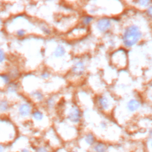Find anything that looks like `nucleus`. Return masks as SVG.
I'll return each mask as SVG.
<instances>
[{
  "instance_id": "obj_1",
  "label": "nucleus",
  "mask_w": 152,
  "mask_h": 152,
  "mask_svg": "<svg viewBox=\"0 0 152 152\" xmlns=\"http://www.w3.org/2000/svg\"><path fill=\"white\" fill-rule=\"evenodd\" d=\"M15 138L16 128L11 119L7 116H0V143L8 145Z\"/></svg>"
},
{
  "instance_id": "obj_2",
  "label": "nucleus",
  "mask_w": 152,
  "mask_h": 152,
  "mask_svg": "<svg viewBox=\"0 0 152 152\" xmlns=\"http://www.w3.org/2000/svg\"><path fill=\"white\" fill-rule=\"evenodd\" d=\"M142 32L140 27L135 24L128 26L122 36V43L125 46L131 48L135 45L141 39Z\"/></svg>"
},
{
  "instance_id": "obj_3",
  "label": "nucleus",
  "mask_w": 152,
  "mask_h": 152,
  "mask_svg": "<svg viewBox=\"0 0 152 152\" xmlns=\"http://www.w3.org/2000/svg\"><path fill=\"white\" fill-rule=\"evenodd\" d=\"M8 60V55L7 45L5 43V33L0 34V72L5 71Z\"/></svg>"
},
{
  "instance_id": "obj_4",
  "label": "nucleus",
  "mask_w": 152,
  "mask_h": 152,
  "mask_svg": "<svg viewBox=\"0 0 152 152\" xmlns=\"http://www.w3.org/2000/svg\"><path fill=\"white\" fill-rule=\"evenodd\" d=\"M32 112V106L28 102L20 103L16 108V115L20 119L28 118L31 115Z\"/></svg>"
},
{
  "instance_id": "obj_5",
  "label": "nucleus",
  "mask_w": 152,
  "mask_h": 152,
  "mask_svg": "<svg viewBox=\"0 0 152 152\" xmlns=\"http://www.w3.org/2000/svg\"><path fill=\"white\" fill-rule=\"evenodd\" d=\"M67 119L73 124H78L81 119V111L77 105H72L67 114Z\"/></svg>"
},
{
  "instance_id": "obj_6",
  "label": "nucleus",
  "mask_w": 152,
  "mask_h": 152,
  "mask_svg": "<svg viewBox=\"0 0 152 152\" xmlns=\"http://www.w3.org/2000/svg\"><path fill=\"white\" fill-rule=\"evenodd\" d=\"M10 100L5 95L0 97V116H7L12 109Z\"/></svg>"
},
{
  "instance_id": "obj_7",
  "label": "nucleus",
  "mask_w": 152,
  "mask_h": 152,
  "mask_svg": "<svg viewBox=\"0 0 152 152\" xmlns=\"http://www.w3.org/2000/svg\"><path fill=\"white\" fill-rule=\"evenodd\" d=\"M112 27V23L109 18L103 17L97 20L96 23V28L101 33H105Z\"/></svg>"
},
{
  "instance_id": "obj_8",
  "label": "nucleus",
  "mask_w": 152,
  "mask_h": 152,
  "mask_svg": "<svg viewBox=\"0 0 152 152\" xmlns=\"http://www.w3.org/2000/svg\"><path fill=\"white\" fill-rule=\"evenodd\" d=\"M19 90V84L16 81H12L4 90V94L8 98V97L15 96L17 94Z\"/></svg>"
},
{
  "instance_id": "obj_9",
  "label": "nucleus",
  "mask_w": 152,
  "mask_h": 152,
  "mask_svg": "<svg viewBox=\"0 0 152 152\" xmlns=\"http://www.w3.org/2000/svg\"><path fill=\"white\" fill-rule=\"evenodd\" d=\"M85 65L83 61H78L72 66L71 72L74 76L80 77L83 75L85 71Z\"/></svg>"
},
{
  "instance_id": "obj_10",
  "label": "nucleus",
  "mask_w": 152,
  "mask_h": 152,
  "mask_svg": "<svg viewBox=\"0 0 152 152\" xmlns=\"http://www.w3.org/2000/svg\"><path fill=\"white\" fill-rule=\"evenodd\" d=\"M12 81L11 77L6 71L0 72V90L4 91Z\"/></svg>"
},
{
  "instance_id": "obj_11",
  "label": "nucleus",
  "mask_w": 152,
  "mask_h": 152,
  "mask_svg": "<svg viewBox=\"0 0 152 152\" xmlns=\"http://www.w3.org/2000/svg\"><path fill=\"white\" fill-rule=\"evenodd\" d=\"M141 103L138 100L131 99L126 104V109L131 113L137 111L141 107Z\"/></svg>"
},
{
  "instance_id": "obj_12",
  "label": "nucleus",
  "mask_w": 152,
  "mask_h": 152,
  "mask_svg": "<svg viewBox=\"0 0 152 152\" xmlns=\"http://www.w3.org/2000/svg\"><path fill=\"white\" fill-rule=\"evenodd\" d=\"M98 105L103 110H107L109 107V102L105 96H99L97 99Z\"/></svg>"
},
{
  "instance_id": "obj_13",
  "label": "nucleus",
  "mask_w": 152,
  "mask_h": 152,
  "mask_svg": "<svg viewBox=\"0 0 152 152\" xmlns=\"http://www.w3.org/2000/svg\"><path fill=\"white\" fill-rule=\"evenodd\" d=\"M65 53H66V50L64 46H63L62 45H59L55 48L53 54L55 58H62L64 56Z\"/></svg>"
},
{
  "instance_id": "obj_14",
  "label": "nucleus",
  "mask_w": 152,
  "mask_h": 152,
  "mask_svg": "<svg viewBox=\"0 0 152 152\" xmlns=\"http://www.w3.org/2000/svg\"><path fill=\"white\" fill-rule=\"evenodd\" d=\"M107 147L106 145L102 142H96L93 145L94 152H106Z\"/></svg>"
},
{
  "instance_id": "obj_15",
  "label": "nucleus",
  "mask_w": 152,
  "mask_h": 152,
  "mask_svg": "<svg viewBox=\"0 0 152 152\" xmlns=\"http://www.w3.org/2000/svg\"><path fill=\"white\" fill-rule=\"evenodd\" d=\"M84 141L88 146H93L96 143V139L92 133H87L84 137Z\"/></svg>"
},
{
  "instance_id": "obj_16",
  "label": "nucleus",
  "mask_w": 152,
  "mask_h": 152,
  "mask_svg": "<svg viewBox=\"0 0 152 152\" xmlns=\"http://www.w3.org/2000/svg\"><path fill=\"white\" fill-rule=\"evenodd\" d=\"M11 34H14L18 39H23L26 36L27 33L24 28H18L12 31Z\"/></svg>"
},
{
  "instance_id": "obj_17",
  "label": "nucleus",
  "mask_w": 152,
  "mask_h": 152,
  "mask_svg": "<svg viewBox=\"0 0 152 152\" xmlns=\"http://www.w3.org/2000/svg\"><path fill=\"white\" fill-rule=\"evenodd\" d=\"M31 116L34 121H36L37 122H40L42 121L44 118L43 113L39 110H36L33 111L31 114Z\"/></svg>"
},
{
  "instance_id": "obj_18",
  "label": "nucleus",
  "mask_w": 152,
  "mask_h": 152,
  "mask_svg": "<svg viewBox=\"0 0 152 152\" xmlns=\"http://www.w3.org/2000/svg\"><path fill=\"white\" fill-rule=\"evenodd\" d=\"M30 96L38 102L42 101L44 98L43 94L39 90H34L31 91V93H30Z\"/></svg>"
},
{
  "instance_id": "obj_19",
  "label": "nucleus",
  "mask_w": 152,
  "mask_h": 152,
  "mask_svg": "<svg viewBox=\"0 0 152 152\" xmlns=\"http://www.w3.org/2000/svg\"><path fill=\"white\" fill-rule=\"evenodd\" d=\"M93 20V17L91 16H89V15H87V16H84L83 18V23L84 25H88Z\"/></svg>"
},
{
  "instance_id": "obj_20",
  "label": "nucleus",
  "mask_w": 152,
  "mask_h": 152,
  "mask_svg": "<svg viewBox=\"0 0 152 152\" xmlns=\"http://www.w3.org/2000/svg\"><path fill=\"white\" fill-rule=\"evenodd\" d=\"M137 3L139 4V5L142 7H148L150 6L151 4V1L148 0H141L137 1Z\"/></svg>"
},
{
  "instance_id": "obj_21",
  "label": "nucleus",
  "mask_w": 152,
  "mask_h": 152,
  "mask_svg": "<svg viewBox=\"0 0 152 152\" xmlns=\"http://www.w3.org/2000/svg\"><path fill=\"white\" fill-rule=\"evenodd\" d=\"M46 104H47V106L49 108L51 109L52 108L54 105H55V100L52 98V97H50L49 99H48L46 101Z\"/></svg>"
},
{
  "instance_id": "obj_22",
  "label": "nucleus",
  "mask_w": 152,
  "mask_h": 152,
  "mask_svg": "<svg viewBox=\"0 0 152 152\" xmlns=\"http://www.w3.org/2000/svg\"><path fill=\"white\" fill-rule=\"evenodd\" d=\"M35 152H49V150L47 147L45 146H41L37 147Z\"/></svg>"
},
{
  "instance_id": "obj_23",
  "label": "nucleus",
  "mask_w": 152,
  "mask_h": 152,
  "mask_svg": "<svg viewBox=\"0 0 152 152\" xmlns=\"http://www.w3.org/2000/svg\"><path fill=\"white\" fill-rule=\"evenodd\" d=\"M0 152H8V145L0 143Z\"/></svg>"
},
{
  "instance_id": "obj_24",
  "label": "nucleus",
  "mask_w": 152,
  "mask_h": 152,
  "mask_svg": "<svg viewBox=\"0 0 152 152\" xmlns=\"http://www.w3.org/2000/svg\"><path fill=\"white\" fill-rule=\"evenodd\" d=\"M5 20L3 17V15L0 13V31L2 30V28L4 27Z\"/></svg>"
},
{
  "instance_id": "obj_25",
  "label": "nucleus",
  "mask_w": 152,
  "mask_h": 152,
  "mask_svg": "<svg viewBox=\"0 0 152 152\" xmlns=\"http://www.w3.org/2000/svg\"><path fill=\"white\" fill-rule=\"evenodd\" d=\"M50 76V74L47 71H45V72H43L42 74H41V77L43 79H46V78H48Z\"/></svg>"
},
{
  "instance_id": "obj_26",
  "label": "nucleus",
  "mask_w": 152,
  "mask_h": 152,
  "mask_svg": "<svg viewBox=\"0 0 152 152\" xmlns=\"http://www.w3.org/2000/svg\"><path fill=\"white\" fill-rule=\"evenodd\" d=\"M100 127L102 128V129H106V128L107 127V124L104 121H101L100 123Z\"/></svg>"
},
{
  "instance_id": "obj_27",
  "label": "nucleus",
  "mask_w": 152,
  "mask_h": 152,
  "mask_svg": "<svg viewBox=\"0 0 152 152\" xmlns=\"http://www.w3.org/2000/svg\"><path fill=\"white\" fill-rule=\"evenodd\" d=\"M42 30L43 32L44 33L46 34H49L50 33V30L48 28H47L46 27H42Z\"/></svg>"
},
{
  "instance_id": "obj_28",
  "label": "nucleus",
  "mask_w": 152,
  "mask_h": 152,
  "mask_svg": "<svg viewBox=\"0 0 152 152\" xmlns=\"http://www.w3.org/2000/svg\"><path fill=\"white\" fill-rule=\"evenodd\" d=\"M18 152H30V150L26 147H23Z\"/></svg>"
},
{
  "instance_id": "obj_29",
  "label": "nucleus",
  "mask_w": 152,
  "mask_h": 152,
  "mask_svg": "<svg viewBox=\"0 0 152 152\" xmlns=\"http://www.w3.org/2000/svg\"><path fill=\"white\" fill-rule=\"evenodd\" d=\"M147 14L150 17L151 16V6H150L149 8H147Z\"/></svg>"
},
{
  "instance_id": "obj_30",
  "label": "nucleus",
  "mask_w": 152,
  "mask_h": 152,
  "mask_svg": "<svg viewBox=\"0 0 152 152\" xmlns=\"http://www.w3.org/2000/svg\"><path fill=\"white\" fill-rule=\"evenodd\" d=\"M71 152H77V151H71Z\"/></svg>"
}]
</instances>
